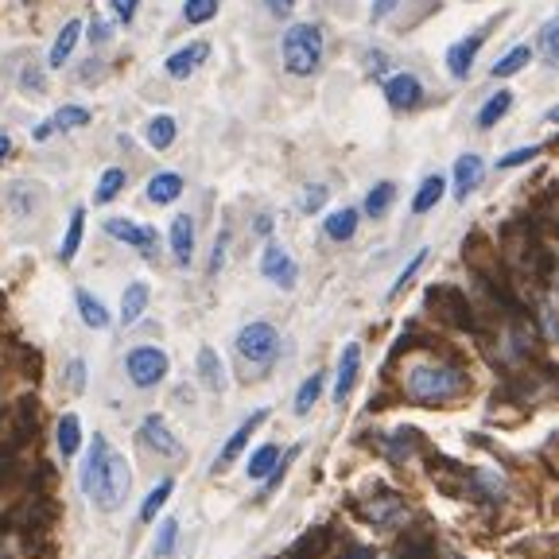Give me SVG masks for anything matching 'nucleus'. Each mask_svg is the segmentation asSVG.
Instances as JSON below:
<instances>
[{"instance_id": "obj_1", "label": "nucleus", "mask_w": 559, "mask_h": 559, "mask_svg": "<svg viewBox=\"0 0 559 559\" xmlns=\"http://www.w3.org/2000/svg\"><path fill=\"white\" fill-rule=\"evenodd\" d=\"M78 482H82V493L98 505L101 513H116L125 505V498H128L133 478H128L125 454H116L106 435H94L89 454H86V466H82V478H78Z\"/></svg>"}, {"instance_id": "obj_2", "label": "nucleus", "mask_w": 559, "mask_h": 559, "mask_svg": "<svg viewBox=\"0 0 559 559\" xmlns=\"http://www.w3.org/2000/svg\"><path fill=\"white\" fill-rule=\"evenodd\" d=\"M280 59H284V70L295 78L315 74L322 62V32L315 23H292L280 39Z\"/></svg>"}, {"instance_id": "obj_3", "label": "nucleus", "mask_w": 559, "mask_h": 559, "mask_svg": "<svg viewBox=\"0 0 559 559\" xmlns=\"http://www.w3.org/2000/svg\"><path fill=\"white\" fill-rule=\"evenodd\" d=\"M462 373L459 369H451V366H412V373H408V381H405V388H408V396L412 400H420V405H443V400H451V396H459L462 393Z\"/></svg>"}, {"instance_id": "obj_4", "label": "nucleus", "mask_w": 559, "mask_h": 559, "mask_svg": "<svg viewBox=\"0 0 559 559\" xmlns=\"http://www.w3.org/2000/svg\"><path fill=\"white\" fill-rule=\"evenodd\" d=\"M238 354L249 361V366H272L280 354V334L272 322H249V327L238 331Z\"/></svg>"}, {"instance_id": "obj_5", "label": "nucleus", "mask_w": 559, "mask_h": 559, "mask_svg": "<svg viewBox=\"0 0 559 559\" xmlns=\"http://www.w3.org/2000/svg\"><path fill=\"white\" fill-rule=\"evenodd\" d=\"M167 366H172V361H167L160 346H136V349H128V358H125V373L136 388L160 385L167 377Z\"/></svg>"}, {"instance_id": "obj_6", "label": "nucleus", "mask_w": 559, "mask_h": 559, "mask_svg": "<svg viewBox=\"0 0 559 559\" xmlns=\"http://www.w3.org/2000/svg\"><path fill=\"white\" fill-rule=\"evenodd\" d=\"M261 276L265 280H272L276 288H284V292H292L295 288V280H299V265L292 261V253L284 249V245H265V256H261Z\"/></svg>"}, {"instance_id": "obj_7", "label": "nucleus", "mask_w": 559, "mask_h": 559, "mask_svg": "<svg viewBox=\"0 0 559 559\" xmlns=\"http://www.w3.org/2000/svg\"><path fill=\"white\" fill-rule=\"evenodd\" d=\"M89 121H94V116H89V109H82V106H62V109L51 113L47 121L35 125L32 140H35V144H47L55 133H74V128H86Z\"/></svg>"}, {"instance_id": "obj_8", "label": "nucleus", "mask_w": 559, "mask_h": 559, "mask_svg": "<svg viewBox=\"0 0 559 559\" xmlns=\"http://www.w3.org/2000/svg\"><path fill=\"white\" fill-rule=\"evenodd\" d=\"M106 233L116 238V241H125V245H133V249H140V253H148V256L155 253V229L133 222V218H109Z\"/></svg>"}, {"instance_id": "obj_9", "label": "nucleus", "mask_w": 559, "mask_h": 559, "mask_svg": "<svg viewBox=\"0 0 559 559\" xmlns=\"http://www.w3.org/2000/svg\"><path fill=\"white\" fill-rule=\"evenodd\" d=\"M358 373H361V346L358 342H346L342 354H338V373H334V400H338V405H342V400L354 393Z\"/></svg>"}, {"instance_id": "obj_10", "label": "nucleus", "mask_w": 559, "mask_h": 559, "mask_svg": "<svg viewBox=\"0 0 559 559\" xmlns=\"http://www.w3.org/2000/svg\"><path fill=\"white\" fill-rule=\"evenodd\" d=\"M482 175H486L482 155H474V152L459 155V163H454V199H459V202L470 199V194L482 187Z\"/></svg>"}, {"instance_id": "obj_11", "label": "nucleus", "mask_w": 559, "mask_h": 559, "mask_svg": "<svg viewBox=\"0 0 559 559\" xmlns=\"http://www.w3.org/2000/svg\"><path fill=\"white\" fill-rule=\"evenodd\" d=\"M206 59H210V43H202V39H199V43H191V47H183V51H175V55H167L163 70H167V78L183 82V78H191Z\"/></svg>"}, {"instance_id": "obj_12", "label": "nucleus", "mask_w": 559, "mask_h": 559, "mask_svg": "<svg viewBox=\"0 0 559 559\" xmlns=\"http://www.w3.org/2000/svg\"><path fill=\"white\" fill-rule=\"evenodd\" d=\"M140 439H144L148 447H155L167 459H179L183 454V443L172 435V427L163 424V415H144V424H140Z\"/></svg>"}, {"instance_id": "obj_13", "label": "nucleus", "mask_w": 559, "mask_h": 559, "mask_svg": "<svg viewBox=\"0 0 559 559\" xmlns=\"http://www.w3.org/2000/svg\"><path fill=\"white\" fill-rule=\"evenodd\" d=\"M420 98H424V86H420V78L408 74V70H400L385 82V101L393 109H412Z\"/></svg>"}, {"instance_id": "obj_14", "label": "nucleus", "mask_w": 559, "mask_h": 559, "mask_svg": "<svg viewBox=\"0 0 559 559\" xmlns=\"http://www.w3.org/2000/svg\"><path fill=\"white\" fill-rule=\"evenodd\" d=\"M265 420H268V408H256V412L249 415V420H245V424L238 427V432H233V435H229V443L222 447V454H218V462H214V466H218V470H226V466H229L233 459H238V454H241L245 447H249V439H253V432H256V427H261Z\"/></svg>"}, {"instance_id": "obj_15", "label": "nucleus", "mask_w": 559, "mask_h": 559, "mask_svg": "<svg viewBox=\"0 0 559 559\" xmlns=\"http://www.w3.org/2000/svg\"><path fill=\"white\" fill-rule=\"evenodd\" d=\"M478 51H482V35H466V39H459L451 51H447V70H451V78H470V70H474V59H478Z\"/></svg>"}, {"instance_id": "obj_16", "label": "nucleus", "mask_w": 559, "mask_h": 559, "mask_svg": "<svg viewBox=\"0 0 559 559\" xmlns=\"http://www.w3.org/2000/svg\"><path fill=\"white\" fill-rule=\"evenodd\" d=\"M148 299H152V288L144 280H133L121 295V322L125 327H133V322H140V315L148 311Z\"/></svg>"}, {"instance_id": "obj_17", "label": "nucleus", "mask_w": 559, "mask_h": 559, "mask_svg": "<svg viewBox=\"0 0 559 559\" xmlns=\"http://www.w3.org/2000/svg\"><path fill=\"white\" fill-rule=\"evenodd\" d=\"M199 381L210 388V393H222L226 388V366H222V358H218L214 346L199 349Z\"/></svg>"}, {"instance_id": "obj_18", "label": "nucleus", "mask_w": 559, "mask_h": 559, "mask_svg": "<svg viewBox=\"0 0 559 559\" xmlns=\"http://www.w3.org/2000/svg\"><path fill=\"white\" fill-rule=\"evenodd\" d=\"M179 194H183V175L160 172V175L148 179V202H155V206H172Z\"/></svg>"}, {"instance_id": "obj_19", "label": "nucleus", "mask_w": 559, "mask_h": 559, "mask_svg": "<svg viewBox=\"0 0 559 559\" xmlns=\"http://www.w3.org/2000/svg\"><path fill=\"white\" fill-rule=\"evenodd\" d=\"M172 253L179 265H191V256H194V218L191 214H179L172 222Z\"/></svg>"}, {"instance_id": "obj_20", "label": "nucleus", "mask_w": 559, "mask_h": 559, "mask_svg": "<svg viewBox=\"0 0 559 559\" xmlns=\"http://www.w3.org/2000/svg\"><path fill=\"white\" fill-rule=\"evenodd\" d=\"M74 303H78V315H82L86 327L106 331L109 322H113V319H109V311H106V303H101V299H94L86 288H78V292H74Z\"/></svg>"}, {"instance_id": "obj_21", "label": "nucleus", "mask_w": 559, "mask_h": 559, "mask_svg": "<svg viewBox=\"0 0 559 559\" xmlns=\"http://www.w3.org/2000/svg\"><path fill=\"white\" fill-rule=\"evenodd\" d=\"M175 136H179V125H175V116H167V113L152 116V121H148V128H144V140H148V148H155V152H167V148L175 144Z\"/></svg>"}, {"instance_id": "obj_22", "label": "nucleus", "mask_w": 559, "mask_h": 559, "mask_svg": "<svg viewBox=\"0 0 559 559\" xmlns=\"http://www.w3.org/2000/svg\"><path fill=\"white\" fill-rule=\"evenodd\" d=\"M78 35H82V20H67V28L59 32V39H55V43H51V55H47L51 70H59L62 62H67V59L74 55V47H78Z\"/></svg>"}, {"instance_id": "obj_23", "label": "nucleus", "mask_w": 559, "mask_h": 559, "mask_svg": "<svg viewBox=\"0 0 559 559\" xmlns=\"http://www.w3.org/2000/svg\"><path fill=\"white\" fill-rule=\"evenodd\" d=\"M322 233H327L331 241H349L358 233V210L354 206H342V210L327 214V222H322Z\"/></svg>"}, {"instance_id": "obj_24", "label": "nucleus", "mask_w": 559, "mask_h": 559, "mask_svg": "<svg viewBox=\"0 0 559 559\" xmlns=\"http://www.w3.org/2000/svg\"><path fill=\"white\" fill-rule=\"evenodd\" d=\"M443 191H447V179L443 175H427L420 191H415V199H412V214H427V210H435L439 199H443Z\"/></svg>"}, {"instance_id": "obj_25", "label": "nucleus", "mask_w": 559, "mask_h": 559, "mask_svg": "<svg viewBox=\"0 0 559 559\" xmlns=\"http://www.w3.org/2000/svg\"><path fill=\"white\" fill-rule=\"evenodd\" d=\"M59 454L62 459H70V454H78V447H82V420H78L74 412H67L59 420Z\"/></svg>"}, {"instance_id": "obj_26", "label": "nucleus", "mask_w": 559, "mask_h": 559, "mask_svg": "<svg viewBox=\"0 0 559 559\" xmlns=\"http://www.w3.org/2000/svg\"><path fill=\"white\" fill-rule=\"evenodd\" d=\"M532 59H536V51H532L528 43L513 47L505 59L493 62V78H513V74H521V70H528V62H532Z\"/></svg>"}, {"instance_id": "obj_27", "label": "nucleus", "mask_w": 559, "mask_h": 559, "mask_svg": "<svg viewBox=\"0 0 559 559\" xmlns=\"http://www.w3.org/2000/svg\"><path fill=\"white\" fill-rule=\"evenodd\" d=\"M509 109H513V94L509 89H498V94L486 98V106L478 109V128H493Z\"/></svg>"}, {"instance_id": "obj_28", "label": "nucleus", "mask_w": 559, "mask_h": 559, "mask_svg": "<svg viewBox=\"0 0 559 559\" xmlns=\"http://www.w3.org/2000/svg\"><path fill=\"white\" fill-rule=\"evenodd\" d=\"M82 233H86V210L82 206H74V214H70V226H67V238H62V265H70L74 256H78V245H82Z\"/></svg>"}, {"instance_id": "obj_29", "label": "nucleus", "mask_w": 559, "mask_h": 559, "mask_svg": "<svg viewBox=\"0 0 559 559\" xmlns=\"http://www.w3.org/2000/svg\"><path fill=\"white\" fill-rule=\"evenodd\" d=\"M276 462H280V447L276 443H265L261 451L249 459V466H245V474L253 478V482H265V478L276 470Z\"/></svg>"}, {"instance_id": "obj_30", "label": "nucleus", "mask_w": 559, "mask_h": 559, "mask_svg": "<svg viewBox=\"0 0 559 559\" xmlns=\"http://www.w3.org/2000/svg\"><path fill=\"white\" fill-rule=\"evenodd\" d=\"M121 191H125V167H106V172H101V179H98L94 202H98V206H109Z\"/></svg>"}, {"instance_id": "obj_31", "label": "nucleus", "mask_w": 559, "mask_h": 559, "mask_svg": "<svg viewBox=\"0 0 559 559\" xmlns=\"http://www.w3.org/2000/svg\"><path fill=\"white\" fill-rule=\"evenodd\" d=\"M322 381H327V373H311L303 385H299V393H295V415H307L311 408L319 405V396H322Z\"/></svg>"}, {"instance_id": "obj_32", "label": "nucleus", "mask_w": 559, "mask_h": 559, "mask_svg": "<svg viewBox=\"0 0 559 559\" xmlns=\"http://www.w3.org/2000/svg\"><path fill=\"white\" fill-rule=\"evenodd\" d=\"M172 489H175V482H172V478H163V482L160 486H155L152 493H148V498H144V505H140V521H155V513H160L163 509V505H167V498H172Z\"/></svg>"}, {"instance_id": "obj_33", "label": "nucleus", "mask_w": 559, "mask_h": 559, "mask_svg": "<svg viewBox=\"0 0 559 559\" xmlns=\"http://www.w3.org/2000/svg\"><path fill=\"white\" fill-rule=\"evenodd\" d=\"M393 199H396V187H393V183H377V187L366 194V214H369V218H385L388 206H393Z\"/></svg>"}, {"instance_id": "obj_34", "label": "nucleus", "mask_w": 559, "mask_h": 559, "mask_svg": "<svg viewBox=\"0 0 559 559\" xmlns=\"http://www.w3.org/2000/svg\"><path fill=\"white\" fill-rule=\"evenodd\" d=\"M175 540H179V521H175V517H167V521L155 525V555H160V559L172 555Z\"/></svg>"}, {"instance_id": "obj_35", "label": "nucleus", "mask_w": 559, "mask_h": 559, "mask_svg": "<svg viewBox=\"0 0 559 559\" xmlns=\"http://www.w3.org/2000/svg\"><path fill=\"white\" fill-rule=\"evenodd\" d=\"M218 16V0H187L183 5V20L187 23H210Z\"/></svg>"}, {"instance_id": "obj_36", "label": "nucleus", "mask_w": 559, "mask_h": 559, "mask_svg": "<svg viewBox=\"0 0 559 559\" xmlns=\"http://www.w3.org/2000/svg\"><path fill=\"white\" fill-rule=\"evenodd\" d=\"M427 256H432V253H427V249H420V253H415V256H412V261H408L405 268H400V276H396V284H393V288H388V299H396L400 292H405V288H408V284H412V276H415V272H420V268H424V261H427Z\"/></svg>"}, {"instance_id": "obj_37", "label": "nucleus", "mask_w": 559, "mask_h": 559, "mask_svg": "<svg viewBox=\"0 0 559 559\" xmlns=\"http://www.w3.org/2000/svg\"><path fill=\"white\" fill-rule=\"evenodd\" d=\"M327 199H331V191L322 187V183H315V187L303 191V202H299V210H303V214H319L322 206H327Z\"/></svg>"}, {"instance_id": "obj_38", "label": "nucleus", "mask_w": 559, "mask_h": 559, "mask_svg": "<svg viewBox=\"0 0 559 559\" xmlns=\"http://www.w3.org/2000/svg\"><path fill=\"white\" fill-rule=\"evenodd\" d=\"M555 35H559V20H548L540 32V55L548 67H555Z\"/></svg>"}, {"instance_id": "obj_39", "label": "nucleus", "mask_w": 559, "mask_h": 559, "mask_svg": "<svg viewBox=\"0 0 559 559\" xmlns=\"http://www.w3.org/2000/svg\"><path fill=\"white\" fill-rule=\"evenodd\" d=\"M536 155H540V144H528V148H517V152H509V155H501L498 167H501V172H509V167H521V163H528V160H536Z\"/></svg>"}, {"instance_id": "obj_40", "label": "nucleus", "mask_w": 559, "mask_h": 559, "mask_svg": "<svg viewBox=\"0 0 559 559\" xmlns=\"http://www.w3.org/2000/svg\"><path fill=\"white\" fill-rule=\"evenodd\" d=\"M67 385H70V393H82L86 388V361L82 358H74L67 366Z\"/></svg>"}, {"instance_id": "obj_41", "label": "nucleus", "mask_w": 559, "mask_h": 559, "mask_svg": "<svg viewBox=\"0 0 559 559\" xmlns=\"http://www.w3.org/2000/svg\"><path fill=\"white\" fill-rule=\"evenodd\" d=\"M20 86H23V89H32V94H43V89H47V78L39 74V67H23Z\"/></svg>"}, {"instance_id": "obj_42", "label": "nucleus", "mask_w": 559, "mask_h": 559, "mask_svg": "<svg viewBox=\"0 0 559 559\" xmlns=\"http://www.w3.org/2000/svg\"><path fill=\"white\" fill-rule=\"evenodd\" d=\"M369 517H373V521H393V517H400V501L396 498H388L385 505H369Z\"/></svg>"}, {"instance_id": "obj_43", "label": "nucleus", "mask_w": 559, "mask_h": 559, "mask_svg": "<svg viewBox=\"0 0 559 559\" xmlns=\"http://www.w3.org/2000/svg\"><path fill=\"white\" fill-rule=\"evenodd\" d=\"M109 8H113V16L121 20V23H133L136 8H140V0H109Z\"/></svg>"}, {"instance_id": "obj_44", "label": "nucleus", "mask_w": 559, "mask_h": 559, "mask_svg": "<svg viewBox=\"0 0 559 559\" xmlns=\"http://www.w3.org/2000/svg\"><path fill=\"white\" fill-rule=\"evenodd\" d=\"M396 5H400V0H373V12H369V20H373V23H381V20H385L388 12L396 8Z\"/></svg>"}, {"instance_id": "obj_45", "label": "nucleus", "mask_w": 559, "mask_h": 559, "mask_svg": "<svg viewBox=\"0 0 559 559\" xmlns=\"http://www.w3.org/2000/svg\"><path fill=\"white\" fill-rule=\"evenodd\" d=\"M265 8L272 12V16H292L295 0H265Z\"/></svg>"}, {"instance_id": "obj_46", "label": "nucleus", "mask_w": 559, "mask_h": 559, "mask_svg": "<svg viewBox=\"0 0 559 559\" xmlns=\"http://www.w3.org/2000/svg\"><path fill=\"white\" fill-rule=\"evenodd\" d=\"M109 39V23L106 20H94L89 23V43H106Z\"/></svg>"}, {"instance_id": "obj_47", "label": "nucleus", "mask_w": 559, "mask_h": 559, "mask_svg": "<svg viewBox=\"0 0 559 559\" xmlns=\"http://www.w3.org/2000/svg\"><path fill=\"white\" fill-rule=\"evenodd\" d=\"M226 241H229V238H222V241L214 245V261H210V272H218V268H222V261H226Z\"/></svg>"}, {"instance_id": "obj_48", "label": "nucleus", "mask_w": 559, "mask_h": 559, "mask_svg": "<svg viewBox=\"0 0 559 559\" xmlns=\"http://www.w3.org/2000/svg\"><path fill=\"white\" fill-rule=\"evenodd\" d=\"M8 152H12V136H8V133H0V160H5Z\"/></svg>"}, {"instance_id": "obj_49", "label": "nucleus", "mask_w": 559, "mask_h": 559, "mask_svg": "<svg viewBox=\"0 0 559 559\" xmlns=\"http://www.w3.org/2000/svg\"><path fill=\"white\" fill-rule=\"evenodd\" d=\"M268 229H272V218L261 214V218H256V233H268Z\"/></svg>"}, {"instance_id": "obj_50", "label": "nucleus", "mask_w": 559, "mask_h": 559, "mask_svg": "<svg viewBox=\"0 0 559 559\" xmlns=\"http://www.w3.org/2000/svg\"><path fill=\"white\" fill-rule=\"evenodd\" d=\"M447 559H454V555H447Z\"/></svg>"}]
</instances>
